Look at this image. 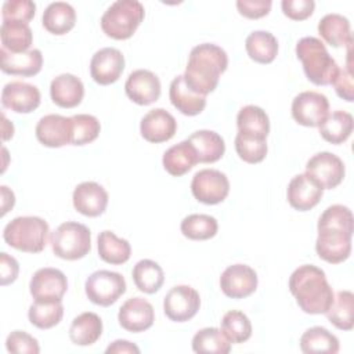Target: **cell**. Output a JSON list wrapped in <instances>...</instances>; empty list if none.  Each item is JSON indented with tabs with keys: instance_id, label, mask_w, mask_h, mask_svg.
Here are the masks:
<instances>
[{
	"instance_id": "obj_1",
	"label": "cell",
	"mask_w": 354,
	"mask_h": 354,
	"mask_svg": "<svg viewBox=\"0 0 354 354\" xmlns=\"http://www.w3.org/2000/svg\"><path fill=\"white\" fill-rule=\"evenodd\" d=\"M353 213L347 206L332 205L324 210L318 220L315 250L319 259L339 264L351 254Z\"/></svg>"
},
{
	"instance_id": "obj_2",
	"label": "cell",
	"mask_w": 354,
	"mask_h": 354,
	"mask_svg": "<svg viewBox=\"0 0 354 354\" xmlns=\"http://www.w3.org/2000/svg\"><path fill=\"white\" fill-rule=\"evenodd\" d=\"M228 66L227 53L217 44L203 43L195 46L188 58L184 72V82L189 90L205 95L212 93L217 84L220 75Z\"/></svg>"
},
{
	"instance_id": "obj_3",
	"label": "cell",
	"mask_w": 354,
	"mask_h": 354,
	"mask_svg": "<svg viewBox=\"0 0 354 354\" xmlns=\"http://www.w3.org/2000/svg\"><path fill=\"white\" fill-rule=\"evenodd\" d=\"M289 290L307 314H325L335 297L325 272L313 264L300 266L292 272Z\"/></svg>"
},
{
	"instance_id": "obj_4",
	"label": "cell",
	"mask_w": 354,
	"mask_h": 354,
	"mask_svg": "<svg viewBox=\"0 0 354 354\" xmlns=\"http://www.w3.org/2000/svg\"><path fill=\"white\" fill-rule=\"evenodd\" d=\"M296 55L301 61L303 71L311 83L317 86L332 84L339 66L319 39L313 36L300 39L296 44Z\"/></svg>"
},
{
	"instance_id": "obj_5",
	"label": "cell",
	"mask_w": 354,
	"mask_h": 354,
	"mask_svg": "<svg viewBox=\"0 0 354 354\" xmlns=\"http://www.w3.org/2000/svg\"><path fill=\"white\" fill-rule=\"evenodd\" d=\"M48 224L37 216H21L11 220L3 230V238L11 248L26 252L40 253L48 238Z\"/></svg>"
},
{
	"instance_id": "obj_6",
	"label": "cell",
	"mask_w": 354,
	"mask_h": 354,
	"mask_svg": "<svg viewBox=\"0 0 354 354\" xmlns=\"http://www.w3.org/2000/svg\"><path fill=\"white\" fill-rule=\"evenodd\" d=\"M145 15L144 6L137 0H118L101 17L102 32L115 39L126 40L134 35Z\"/></svg>"
},
{
	"instance_id": "obj_7",
	"label": "cell",
	"mask_w": 354,
	"mask_h": 354,
	"mask_svg": "<svg viewBox=\"0 0 354 354\" xmlns=\"http://www.w3.org/2000/svg\"><path fill=\"white\" fill-rule=\"evenodd\" d=\"M53 253L64 260L83 259L91 249L90 230L77 221L59 224L50 235Z\"/></svg>"
},
{
	"instance_id": "obj_8",
	"label": "cell",
	"mask_w": 354,
	"mask_h": 354,
	"mask_svg": "<svg viewBox=\"0 0 354 354\" xmlns=\"http://www.w3.org/2000/svg\"><path fill=\"white\" fill-rule=\"evenodd\" d=\"M84 290L91 303L108 307L126 292V281L119 272L98 270L86 279Z\"/></svg>"
},
{
	"instance_id": "obj_9",
	"label": "cell",
	"mask_w": 354,
	"mask_h": 354,
	"mask_svg": "<svg viewBox=\"0 0 354 354\" xmlns=\"http://www.w3.org/2000/svg\"><path fill=\"white\" fill-rule=\"evenodd\" d=\"M306 174L322 189L336 188L344 178L343 160L332 152H318L307 160Z\"/></svg>"
},
{
	"instance_id": "obj_10",
	"label": "cell",
	"mask_w": 354,
	"mask_h": 354,
	"mask_svg": "<svg viewBox=\"0 0 354 354\" xmlns=\"http://www.w3.org/2000/svg\"><path fill=\"white\" fill-rule=\"evenodd\" d=\"M191 191L196 201L206 205H217L227 198L230 181L220 170L202 169L192 177Z\"/></svg>"
},
{
	"instance_id": "obj_11",
	"label": "cell",
	"mask_w": 354,
	"mask_h": 354,
	"mask_svg": "<svg viewBox=\"0 0 354 354\" xmlns=\"http://www.w3.org/2000/svg\"><path fill=\"white\" fill-rule=\"evenodd\" d=\"M201 307L199 293L188 285L173 286L163 299V311L170 321L185 322L194 318Z\"/></svg>"
},
{
	"instance_id": "obj_12",
	"label": "cell",
	"mask_w": 354,
	"mask_h": 354,
	"mask_svg": "<svg viewBox=\"0 0 354 354\" xmlns=\"http://www.w3.org/2000/svg\"><path fill=\"white\" fill-rule=\"evenodd\" d=\"M328 115L329 101L321 93L303 91L292 101V116L301 126L318 127Z\"/></svg>"
},
{
	"instance_id": "obj_13",
	"label": "cell",
	"mask_w": 354,
	"mask_h": 354,
	"mask_svg": "<svg viewBox=\"0 0 354 354\" xmlns=\"http://www.w3.org/2000/svg\"><path fill=\"white\" fill-rule=\"evenodd\" d=\"M66 289L65 274L51 267L37 270L29 282V292L35 301H62Z\"/></svg>"
},
{
	"instance_id": "obj_14",
	"label": "cell",
	"mask_w": 354,
	"mask_h": 354,
	"mask_svg": "<svg viewBox=\"0 0 354 354\" xmlns=\"http://www.w3.org/2000/svg\"><path fill=\"white\" fill-rule=\"evenodd\" d=\"M220 288L227 297H248L257 289V274L248 264H232L223 271Z\"/></svg>"
},
{
	"instance_id": "obj_15",
	"label": "cell",
	"mask_w": 354,
	"mask_h": 354,
	"mask_svg": "<svg viewBox=\"0 0 354 354\" xmlns=\"http://www.w3.org/2000/svg\"><path fill=\"white\" fill-rule=\"evenodd\" d=\"M124 69L123 54L113 47H104L93 55L90 61V75L101 86L115 83Z\"/></svg>"
},
{
	"instance_id": "obj_16",
	"label": "cell",
	"mask_w": 354,
	"mask_h": 354,
	"mask_svg": "<svg viewBox=\"0 0 354 354\" xmlns=\"http://www.w3.org/2000/svg\"><path fill=\"white\" fill-rule=\"evenodd\" d=\"M36 138L48 148H61L72 142V119L50 113L43 116L36 124Z\"/></svg>"
},
{
	"instance_id": "obj_17",
	"label": "cell",
	"mask_w": 354,
	"mask_h": 354,
	"mask_svg": "<svg viewBox=\"0 0 354 354\" xmlns=\"http://www.w3.org/2000/svg\"><path fill=\"white\" fill-rule=\"evenodd\" d=\"M119 325L127 332L138 333L149 329L155 321L152 304L142 297L127 299L118 313Z\"/></svg>"
},
{
	"instance_id": "obj_18",
	"label": "cell",
	"mask_w": 354,
	"mask_h": 354,
	"mask_svg": "<svg viewBox=\"0 0 354 354\" xmlns=\"http://www.w3.org/2000/svg\"><path fill=\"white\" fill-rule=\"evenodd\" d=\"M124 91L133 102L149 105L160 97V80L148 69H137L129 75L124 83Z\"/></svg>"
},
{
	"instance_id": "obj_19",
	"label": "cell",
	"mask_w": 354,
	"mask_h": 354,
	"mask_svg": "<svg viewBox=\"0 0 354 354\" xmlns=\"http://www.w3.org/2000/svg\"><path fill=\"white\" fill-rule=\"evenodd\" d=\"M1 104L17 113L33 112L40 105V91L36 86L15 80L3 87Z\"/></svg>"
},
{
	"instance_id": "obj_20",
	"label": "cell",
	"mask_w": 354,
	"mask_h": 354,
	"mask_svg": "<svg viewBox=\"0 0 354 354\" xmlns=\"http://www.w3.org/2000/svg\"><path fill=\"white\" fill-rule=\"evenodd\" d=\"M177 131L174 116L163 108L151 109L144 115L140 123V133L148 142H165L173 138Z\"/></svg>"
},
{
	"instance_id": "obj_21",
	"label": "cell",
	"mask_w": 354,
	"mask_h": 354,
	"mask_svg": "<svg viewBox=\"0 0 354 354\" xmlns=\"http://www.w3.org/2000/svg\"><path fill=\"white\" fill-rule=\"evenodd\" d=\"M73 207L83 216L97 217L108 205V192L95 181H84L76 185L72 195Z\"/></svg>"
},
{
	"instance_id": "obj_22",
	"label": "cell",
	"mask_w": 354,
	"mask_h": 354,
	"mask_svg": "<svg viewBox=\"0 0 354 354\" xmlns=\"http://www.w3.org/2000/svg\"><path fill=\"white\" fill-rule=\"evenodd\" d=\"M322 194L324 189L306 173L295 176L289 181L286 191L289 205L299 212H307L317 206L322 198Z\"/></svg>"
},
{
	"instance_id": "obj_23",
	"label": "cell",
	"mask_w": 354,
	"mask_h": 354,
	"mask_svg": "<svg viewBox=\"0 0 354 354\" xmlns=\"http://www.w3.org/2000/svg\"><path fill=\"white\" fill-rule=\"evenodd\" d=\"M43 55L37 48L24 53H10L0 48V68L4 73L15 76H35L41 71Z\"/></svg>"
},
{
	"instance_id": "obj_24",
	"label": "cell",
	"mask_w": 354,
	"mask_h": 354,
	"mask_svg": "<svg viewBox=\"0 0 354 354\" xmlns=\"http://www.w3.org/2000/svg\"><path fill=\"white\" fill-rule=\"evenodd\" d=\"M50 95L55 105L75 108L82 102L84 95L83 82L72 73H61L51 80Z\"/></svg>"
},
{
	"instance_id": "obj_25",
	"label": "cell",
	"mask_w": 354,
	"mask_h": 354,
	"mask_svg": "<svg viewBox=\"0 0 354 354\" xmlns=\"http://www.w3.org/2000/svg\"><path fill=\"white\" fill-rule=\"evenodd\" d=\"M169 98L173 106L183 115L195 116L199 115L206 106V97L194 93L184 82V76H176L169 88Z\"/></svg>"
},
{
	"instance_id": "obj_26",
	"label": "cell",
	"mask_w": 354,
	"mask_h": 354,
	"mask_svg": "<svg viewBox=\"0 0 354 354\" xmlns=\"http://www.w3.org/2000/svg\"><path fill=\"white\" fill-rule=\"evenodd\" d=\"M199 163H214L225 152L223 137L213 130H198L188 137Z\"/></svg>"
},
{
	"instance_id": "obj_27",
	"label": "cell",
	"mask_w": 354,
	"mask_h": 354,
	"mask_svg": "<svg viewBox=\"0 0 354 354\" xmlns=\"http://www.w3.org/2000/svg\"><path fill=\"white\" fill-rule=\"evenodd\" d=\"M41 22L47 32L61 36L68 33L75 26L76 11L69 3L55 1L46 7Z\"/></svg>"
},
{
	"instance_id": "obj_28",
	"label": "cell",
	"mask_w": 354,
	"mask_h": 354,
	"mask_svg": "<svg viewBox=\"0 0 354 354\" xmlns=\"http://www.w3.org/2000/svg\"><path fill=\"white\" fill-rule=\"evenodd\" d=\"M102 333L101 318L91 311H86L73 318L69 326V339L76 346H91Z\"/></svg>"
},
{
	"instance_id": "obj_29",
	"label": "cell",
	"mask_w": 354,
	"mask_h": 354,
	"mask_svg": "<svg viewBox=\"0 0 354 354\" xmlns=\"http://www.w3.org/2000/svg\"><path fill=\"white\" fill-rule=\"evenodd\" d=\"M318 33L332 47H344L353 40L348 19L336 12L326 14L319 19Z\"/></svg>"
},
{
	"instance_id": "obj_30",
	"label": "cell",
	"mask_w": 354,
	"mask_h": 354,
	"mask_svg": "<svg viewBox=\"0 0 354 354\" xmlns=\"http://www.w3.org/2000/svg\"><path fill=\"white\" fill-rule=\"evenodd\" d=\"M162 163L165 170L169 174L174 177H180L187 171H189L198 163V158L192 145L188 142V140H184L170 147L163 153Z\"/></svg>"
},
{
	"instance_id": "obj_31",
	"label": "cell",
	"mask_w": 354,
	"mask_h": 354,
	"mask_svg": "<svg viewBox=\"0 0 354 354\" xmlns=\"http://www.w3.org/2000/svg\"><path fill=\"white\" fill-rule=\"evenodd\" d=\"M1 48L10 53H24L30 50L33 33L28 24L19 21H3L0 26Z\"/></svg>"
},
{
	"instance_id": "obj_32",
	"label": "cell",
	"mask_w": 354,
	"mask_h": 354,
	"mask_svg": "<svg viewBox=\"0 0 354 354\" xmlns=\"http://www.w3.org/2000/svg\"><path fill=\"white\" fill-rule=\"evenodd\" d=\"M245 48L254 62L270 64L278 54V40L267 30H254L246 37Z\"/></svg>"
},
{
	"instance_id": "obj_33",
	"label": "cell",
	"mask_w": 354,
	"mask_h": 354,
	"mask_svg": "<svg viewBox=\"0 0 354 354\" xmlns=\"http://www.w3.org/2000/svg\"><path fill=\"white\" fill-rule=\"evenodd\" d=\"M97 248L100 259L109 264H123L130 259L131 254L130 243L123 238H118L116 234L109 230L100 232Z\"/></svg>"
},
{
	"instance_id": "obj_34",
	"label": "cell",
	"mask_w": 354,
	"mask_h": 354,
	"mask_svg": "<svg viewBox=\"0 0 354 354\" xmlns=\"http://www.w3.org/2000/svg\"><path fill=\"white\" fill-rule=\"evenodd\" d=\"M339 339L324 326H313L300 337V348L306 354H336Z\"/></svg>"
},
{
	"instance_id": "obj_35",
	"label": "cell",
	"mask_w": 354,
	"mask_h": 354,
	"mask_svg": "<svg viewBox=\"0 0 354 354\" xmlns=\"http://www.w3.org/2000/svg\"><path fill=\"white\" fill-rule=\"evenodd\" d=\"M321 137L330 144L344 142L353 133V116L346 111H335L329 113L318 126Z\"/></svg>"
},
{
	"instance_id": "obj_36",
	"label": "cell",
	"mask_w": 354,
	"mask_h": 354,
	"mask_svg": "<svg viewBox=\"0 0 354 354\" xmlns=\"http://www.w3.org/2000/svg\"><path fill=\"white\" fill-rule=\"evenodd\" d=\"M238 131L261 138L270 133V119L266 111L257 105H246L239 109L236 116Z\"/></svg>"
},
{
	"instance_id": "obj_37",
	"label": "cell",
	"mask_w": 354,
	"mask_h": 354,
	"mask_svg": "<svg viewBox=\"0 0 354 354\" xmlns=\"http://www.w3.org/2000/svg\"><path fill=\"white\" fill-rule=\"evenodd\" d=\"M328 321L340 330H351L354 326V295L350 290H340L325 313Z\"/></svg>"
},
{
	"instance_id": "obj_38",
	"label": "cell",
	"mask_w": 354,
	"mask_h": 354,
	"mask_svg": "<svg viewBox=\"0 0 354 354\" xmlns=\"http://www.w3.org/2000/svg\"><path fill=\"white\" fill-rule=\"evenodd\" d=\"M133 281L138 290L152 295L162 288L165 282V272L156 261L144 259L134 266Z\"/></svg>"
},
{
	"instance_id": "obj_39",
	"label": "cell",
	"mask_w": 354,
	"mask_h": 354,
	"mask_svg": "<svg viewBox=\"0 0 354 354\" xmlns=\"http://www.w3.org/2000/svg\"><path fill=\"white\" fill-rule=\"evenodd\" d=\"M192 350L195 353L227 354L231 350V342L221 329L209 326L198 330L192 337Z\"/></svg>"
},
{
	"instance_id": "obj_40",
	"label": "cell",
	"mask_w": 354,
	"mask_h": 354,
	"mask_svg": "<svg viewBox=\"0 0 354 354\" xmlns=\"http://www.w3.org/2000/svg\"><path fill=\"white\" fill-rule=\"evenodd\" d=\"M180 230L188 239L206 241L217 234L218 223L213 216L195 213L183 218Z\"/></svg>"
},
{
	"instance_id": "obj_41",
	"label": "cell",
	"mask_w": 354,
	"mask_h": 354,
	"mask_svg": "<svg viewBox=\"0 0 354 354\" xmlns=\"http://www.w3.org/2000/svg\"><path fill=\"white\" fill-rule=\"evenodd\" d=\"M64 317V306L61 301H35L28 311L32 325L39 329H50L61 322Z\"/></svg>"
},
{
	"instance_id": "obj_42",
	"label": "cell",
	"mask_w": 354,
	"mask_h": 354,
	"mask_svg": "<svg viewBox=\"0 0 354 354\" xmlns=\"http://www.w3.org/2000/svg\"><path fill=\"white\" fill-rule=\"evenodd\" d=\"M221 330L231 343H243L252 336V324L246 314L231 310L221 319Z\"/></svg>"
},
{
	"instance_id": "obj_43",
	"label": "cell",
	"mask_w": 354,
	"mask_h": 354,
	"mask_svg": "<svg viewBox=\"0 0 354 354\" xmlns=\"http://www.w3.org/2000/svg\"><path fill=\"white\" fill-rule=\"evenodd\" d=\"M267 138L239 133L235 137V151L246 163H260L267 155Z\"/></svg>"
},
{
	"instance_id": "obj_44",
	"label": "cell",
	"mask_w": 354,
	"mask_h": 354,
	"mask_svg": "<svg viewBox=\"0 0 354 354\" xmlns=\"http://www.w3.org/2000/svg\"><path fill=\"white\" fill-rule=\"evenodd\" d=\"M72 119V145H86L93 142L101 130L98 119L88 113H77Z\"/></svg>"
},
{
	"instance_id": "obj_45",
	"label": "cell",
	"mask_w": 354,
	"mask_h": 354,
	"mask_svg": "<svg viewBox=\"0 0 354 354\" xmlns=\"http://www.w3.org/2000/svg\"><path fill=\"white\" fill-rule=\"evenodd\" d=\"M36 11V4L30 0H7L1 8L3 21H19L28 24Z\"/></svg>"
},
{
	"instance_id": "obj_46",
	"label": "cell",
	"mask_w": 354,
	"mask_h": 354,
	"mask_svg": "<svg viewBox=\"0 0 354 354\" xmlns=\"http://www.w3.org/2000/svg\"><path fill=\"white\" fill-rule=\"evenodd\" d=\"M6 348L15 354H37L40 351L37 340L24 330H14L6 339Z\"/></svg>"
},
{
	"instance_id": "obj_47",
	"label": "cell",
	"mask_w": 354,
	"mask_h": 354,
	"mask_svg": "<svg viewBox=\"0 0 354 354\" xmlns=\"http://www.w3.org/2000/svg\"><path fill=\"white\" fill-rule=\"evenodd\" d=\"M281 7L288 18L293 21H304L314 12L315 3L313 0H283Z\"/></svg>"
},
{
	"instance_id": "obj_48",
	"label": "cell",
	"mask_w": 354,
	"mask_h": 354,
	"mask_svg": "<svg viewBox=\"0 0 354 354\" xmlns=\"http://www.w3.org/2000/svg\"><path fill=\"white\" fill-rule=\"evenodd\" d=\"M271 0H238L236 8L241 15L249 19H257L266 17L271 10Z\"/></svg>"
},
{
	"instance_id": "obj_49",
	"label": "cell",
	"mask_w": 354,
	"mask_h": 354,
	"mask_svg": "<svg viewBox=\"0 0 354 354\" xmlns=\"http://www.w3.org/2000/svg\"><path fill=\"white\" fill-rule=\"evenodd\" d=\"M335 90H336V94L351 102L354 100V86H353V73L348 72L347 69H340L337 71V75L335 76L333 82H332Z\"/></svg>"
},
{
	"instance_id": "obj_50",
	"label": "cell",
	"mask_w": 354,
	"mask_h": 354,
	"mask_svg": "<svg viewBox=\"0 0 354 354\" xmlns=\"http://www.w3.org/2000/svg\"><path fill=\"white\" fill-rule=\"evenodd\" d=\"M19 272V264L18 261L10 256L6 252L0 253V278H1V285L6 286L8 283H12Z\"/></svg>"
},
{
	"instance_id": "obj_51",
	"label": "cell",
	"mask_w": 354,
	"mask_h": 354,
	"mask_svg": "<svg viewBox=\"0 0 354 354\" xmlns=\"http://www.w3.org/2000/svg\"><path fill=\"white\" fill-rule=\"evenodd\" d=\"M106 354H112V353H116V354H124V353H136L138 354L140 353V348L130 343L129 340H115L112 344H109L105 350Z\"/></svg>"
},
{
	"instance_id": "obj_52",
	"label": "cell",
	"mask_w": 354,
	"mask_h": 354,
	"mask_svg": "<svg viewBox=\"0 0 354 354\" xmlns=\"http://www.w3.org/2000/svg\"><path fill=\"white\" fill-rule=\"evenodd\" d=\"M1 216H4L10 209H12L15 203V196L11 189H8L6 185H1Z\"/></svg>"
},
{
	"instance_id": "obj_53",
	"label": "cell",
	"mask_w": 354,
	"mask_h": 354,
	"mask_svg": "<svg viewBox=\"0 0 354 354\" xmlns=\"http://www.w3.org/2000/svg\"><path fill=\"white\" fill-rule=\"evenodd\" d=\"M12 134H14V126L6 119L3 113V141H7L8 138H11Z\"/></svg>"
}]
</instances>
